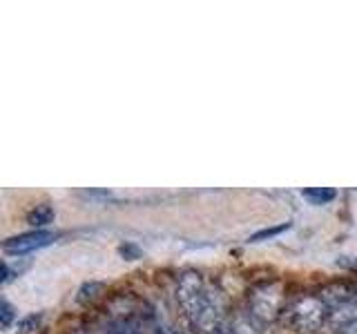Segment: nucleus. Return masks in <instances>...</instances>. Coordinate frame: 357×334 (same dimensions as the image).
Segmentation results:
<instances>
[{"label":"nucleus","mask_w":357,"mask_h":334,"mask_svg":"<svg viewBox=\"0 0 357 334\" xmlns=\"http://www.w3.org/2000/svg\"><path fill=\"white\" fill-rule=\"evenodd\" d=\"M56 239V234L47 230H33L27 234H18V237H11L3 243V250L7 254H27L33 250L47 248V245Z\"/></svg>","instance_id":"4"},{"label":"nucleus","mask_w":357,"mask_h":334,"mask_svg":"<svg viewBox=\"0 0 357 334\" xmlns=\"http://www.w3.org/2000/svg\"><path fill=\"white\" fill-rule=\"evenodd\" d=\"M234 334H259V330H255V326L248 319H237V323H234Z\"/></svg>","instance_id":"12"},{"label":"nucleus","mask_w":357,"mask_h":334,"mask_svg":"<svg viewBox=\"0 0 357 334\" xmlns=\"http://www.w3.org/2000/svg\"><path fill=\"white\" fill-rule=\"evenodd\" d=\"M176 299L188 312L190 321H192L201 332H215V328L219 326L223 305L219 296H212L206 289L204 278H201L199 272H183L178 276Z\"/></svg>","instance_id":"1"},{"label":"nucleus","mask_w":357,"mask_h":334,"mask_svg":"<svg viewBox=\"0 0 357 334\" xmlns=\"http://www.w3.org/2000/svg\"><path fill=\"white\" fill-rule=\"evenodd\" d=\"M40 315H27L16 323V334H33L40 326Z\"/></svg>","instance_id":"8"},{"label":"nucleus","mask_w":357,"mask_h":334,"mask_svg":"<svg viewBox=\"0 0 357 334\" xmlns=\"http://www.w3.org/2000/svg\"><path fill=\"white\" fill-rule=\"evenodd\" d=\"M288 228H290V223H282V225H275V228H266V230H261V232L252 234L250 241L257 243V241H264V239H273V237H277V234H282V232L288 230Z\"/></svg>","instance_id":"10"},{"label":"nucleus","mask_w":357,"mask_h":334,"mask_svg":"<svg viewBox=\"0 0 357 334\" xmlns=\"http://www.w3.org/2000/svg\"><path fill=\"white\" fill-rule=\"evenodd\" d=\"M109 334H141L139 326L130 319H121L109 328Z\"/></svg>","instance_id":"9"},{"label":"nucleus","mask_w":357,"mask_h":334,"mask_svg":"<svg viewBox=\"0 0 357 334\" xmlns=\"http://www.w3.org/2000/svg\"><path fill=\"white\" fill-rule=\"evenodd\" d=\"M301 196H304L306 200H310L312 205H326L328 200H333L335 196H337V192L331 187H310V189H304Z\"/></svg>","instance_id":"6"},{"label":"nucleus","mask_w":357,"mask_h":334,"mask_svg":"<svg viewBox=\"0 0 357 334\" xmlns=\"http://www.w3.org/2000/svg\"><path fill=\"white\" fill-rule=\"evenodd\" d=\"M284 303V289L279 283H268L259 289H255L250 299L252 317L259 321H275Z\"/></svg>","instance_id":"3"},{"label":"nucleus","mask_w":357,"mask_h":334,"mask_svg":"<svg viewBox=\"0 0 357 334\" xmlns=\"http://www.w3.org/2000/svg\"><path fill=\"white\" fill-rule=\"evenodd\" d=\"M103 283H98V281H89V283H85L81 289H78V294H76V301L78 303H83V305H87V303H92V301H96L98 296H100V292H103Z\"/></svg>","instance_id":"7"},{"label":"nucleus","mask_w":357,"mask_h":334,"mask_svg":"<svg viewBox=\"0 0 357 334\" xmlns=\"http://www.w3.org/2000/svg\"><path fill=\"white\" fill-rule=\"evenodd\" d=\"M14 317H16V312H14V308H11V303L9 301H3V303H0V326L9 328Z\"/></svg>","instance_id":"11"},{"label":"nucleus","mask_w":357,"mask_h":334,"mask_svg":"<svg viewBox=\"0 0 357 334\" xmlns=\"http://www.w3.org/2000/svg\"><path fill=\"white\" fill-rule=\"evenodd\" d=\"M54 207L50 203H38L27 212V223L33 230H43L54 221Z\"/></svg>","instance_id":"5"},{"label":"nucleus","mask_w":357,"mask_h":334,"mask_svg":"<svg viewBox=\"0 0 357 334\" xmlns=\"http://www.w3.org/2000/svg\"><path fill=\"white\" fill-rule=\"evenodd\" d=\"M331 317L328 305L324 303V299L306 296L293 308V323L299 332H315L321 328V323Z\"/></svg>","instance_id":"2"},{"label":"nucleus","mask_w":357,"mask_h":334,"mask_svg":"<svg viewBox=\"0 0 357 334\" xmlns=\"http://www.w3.org/2000/svg\"><path fill=\"white\" fill-rule=\"evenodd\" d=\"M119 252H121L123 256H126L128 261H134V259H137V256H139V250L134 248V245H121Z\"/></svg>","instance_id":"13"}]
</instances>
